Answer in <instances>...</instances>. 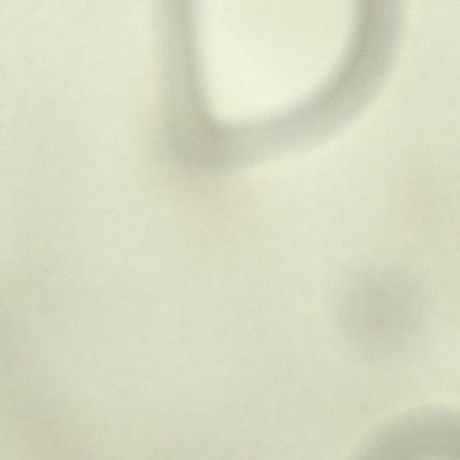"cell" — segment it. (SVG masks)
<instances>
[{
    "label": "cell",
    "instance_id": "cell-1",
    "mask_svg": "<svg viewBox=\"0 0 460 460\" xmlns=\"http://www.w3.org/2000/svg\"><path fill=\"white\" fill-rule=\"evenodd\" d=\"M422 291L406 272L390 267L362 270L338 289L335 319L346 341L372 356L409 348L424 322Z\"/></svg>",
    "mask_w": 460,
    "mask_h": 460
}]
</instances>
